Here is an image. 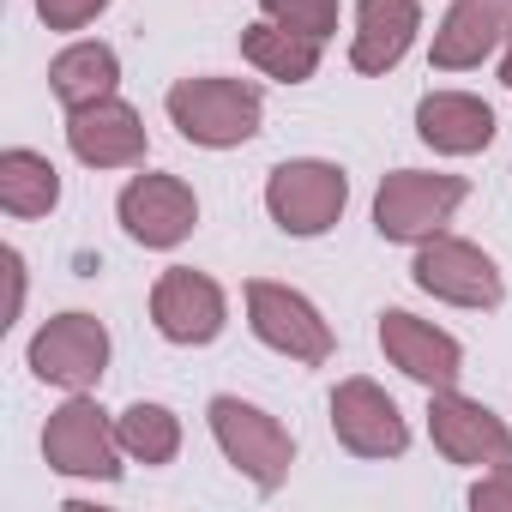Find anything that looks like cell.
I'll use <instances>...</instances> for the list:
<instances>
[{"label":"cell","mask_w":512,"mask_h":512,"mask_svg":"<svg viewBox=\"0 0 512 512\" xmlns=\"http://www.w3.org/2000/svg\"><path fill=\"white\" fill-rule=\"evenodd\" d=\"M260 13L284 31H302L314 43H326L338 31V0H260Z\"/></svg>","instance_id":"obj_22"},{"label":"cell","mask_w":512,"mask_h":512,"mask_svg":"<svg viewBox=\"0 0 512 512\" xmlns=\"http://www.w3.org/2000/svg\"><path fill=\"white\" fill-rule=\"evenodd\" d=\"M67 145L85 169H133L145 163V121L121 97H97L85 109H67Z\"/></svg>","instance_id":"obj_14"},{"label":"cell","mask_w":512,"mask_h":512,"mask_svg":"<svg viewBox=\"0 0 512 512\" xmlns=\"http://www.w3.org/2000/svg\"><path fill=\"white\" fill-rule=\"evenodd\" d=\"M151 320H157V332L169 338V344H211L217 332H223V320H229V302H223V290L205 278V272H193V266H169L157 284H151Z\"/></svg>","instance_id":"obj_12"},{"label":"cell","mask_w":512,"mask_h":512,"mask_svg":"<svg viewBox=\"0 0 512 512\" xmlns=\"http://www.w3.org/2000/svg\"><path fill=\"white\" fill-rule=\"evenodd\" d=\"M470 199L464 175H428V169H392L374 193V229L386 241L422 247L428 235H440L452 223V211Z\"/></svg>","instance_id":"obj_4"},{"label":"cell","mask_w":512,"mask_h":512,"mask_svg":"<svg viewBox=\"0 0 512 512\" xmlns=\"http://www.w3.org/2000/svg\"><path fill=\"white\" fill-rule=\"evenodd\" d=\"M247 326L266 350L302 362V368H320L332 356V326L320 320V308L290 290V284H272V278H253L247 284Z\"/></svg>","instance_id":"obj_7"},{"label":"cell","mask_w":512,"mask_h":512,"mask_svg":"<svg viewBox=\"0 0 512 512\" xmlns=\"http://www.w3.org/2000/svg\"><path fill=\"white\" fill-rule=\"evenodd\" d=\"M103 7H109V0H37V19L49 31H85Z\"/></svg>","instance_id":"obj_23"},{"label":"cell","mask_w":512,"mask_h":512,"mask_svg":"<svg viewBox=\"0 0 512 512\" xmlns=\"http://www.w3.org/2000/svg\"><path fill=\"white\" fill-rule=\"evenodd\" d=\"M169 121L181 127L187 145H205V151H235L247 145L253 133H260V115H266V97L260 85H247V79H181L169 85Z\"/></svg>","instance_id":"obj_1"},{"label":"cell","mask_w":512,"mask_h":512,"mask_svg":"<svg viewBox=\"0 0 512 512\" xmlns=\"http://www.w3.org/2000/svg\"><path fill=\"white\" fill-rule=\"evenodd\" d=\"M350 205V175L326 157H290L266 175V211L284 235H326Z\"/></svg>","instance_id":"obj_3"},{"label":"cell","mask_w":512,"mask_h":512,"mask_svg":"<svg viewBox=\"0 0 512 512\" xmlns=\"http://www.w3.org/2000/svg\"><path fill=\"white\" fill-rule=\"evenodd\" d=\"M380 350H386V362H392L398 374H410V380L428 386V392H446V386H458V374H464V344H458L452 332H440V326L404 314V308H386V314H380Z\"/></svg>","instance_id":"obj_13"},{"label":"cell","mask_w":512,"mask_h":512,"mask_svg":"<svg viewBox=\"0 0 512 512\" xmlns=\"http://www.w3.org/2000/svg\"><path fill=\"white\" fill-rule=\"evenodd\" d=\"M470 506H476V512H512V464L482 470V482L470 488Z\"/></svg>","instance_id":"obj_24"},{"label":"cell","mask_w":512,"mask_h":512,"mask_svg":"<svg viewBox=\"0 0 512 512\" xmlns=\"http://www.w3.org/2000/svg\"><path fill=\"white\" fill-rule=\"evenodd\" d=\"M332 434L356 458H404V446H410V428H404L398 404L386 398V386H374L362 374L332 392Z\"/></svg>","instance_id":"obj_11"},{"label":"cell","mask_w":512,"mask_h":512,"mask_svg":"<svg viewBox=\"0 0 512 512\" xmlns=\"http://www.w3.org/2000/svg\"><path fill=\"white\" fill-rule=\"evenodd\" d=\"M241 55L260 67L266 79H278V85H308L320 73V43L302 37V31H284L272 19H260V25L241 31Z\"/></svg>","instance_id":"obj_20"},{"label":"cell","mask_w":512,"mask_h":512,"mask_svg":"<svg viewBox=\"0 0 512 512\" xmlns=\"http://www.w3.org/2000/svg\"><path fill=\"white\" fill-rule=\"evenodd\" d=\"M416 133L422 145L446 151V157H470L494 145V109L470 91H428L416 103Z\"/></svg>","instance_id":"obj_17"},{"label":"cell","mask_w":512,"mask_h":512,"mask_svg":"<svg viewBox=\"0 0 512 512\" xmlns=\"http://www.w3.org/2000/svg\"><path fill=\"white\" fill-rule=\"evenodd\" d=\"M428 434H434V452L446 464H464V470H500V464H512V428L488 404L464 398L458 386L428 392Z\"/></svg>","instance_id":"obj_8"},{"label":"cell","mask_w":512,"mask_h":512,"mask_svg":"<svg viewBox=\"0 0 512 512\" xmlns=\"http://www.w3.org/2000/svg\"><path fill=\"white\" fill-rule=\"evenodd\" d=\"M61 205V169L43 151H0V211L7 217H49Z\"/></svg>","instance_id":"obj_19"},{"label":"cell","mask_w":512,"mask_h":512,"mask_svg":"<svg viewBox=\"0 0 512 512\" xmlns=\"http://www.w3.org/2000/svg\"><path fill=\"white\" fill-rule=\"evenodd\" d=\"M115 434L133 464H169L181 452V416L169 404H127L115 416Z\"/></svg>","instance_id":"obj_21"},{"label":"cell","mask_w":512,"mask_h":512,"mask_svg":"<svg viewBox=\"0 0 512 512\" xmlns=\"http://www.w3.org/2000/svg\"><path fill=\"white\" fill-rule=\"evenodd\" d=\"M500 85L512 91V31H506V61H500Z\"/></svg>","instance_id":"obj_26"},{"label":"cell","mask_w":512,"mask_h":512,"mask_svg":"<svg viewBox=\"0 0 512 512\" xmlns=\"http://www.w3.org/2000/svg\"><path fill=\"white\" fill-rule=\"evenodd\" d=\"M109 368V332L97 314H55L31 338V374L61 392H91Z\"/></svg>","instance_id":"obj_9"},{"label":"cell","mask_w":512,"mask_h":512,"mask_svg":"<svg viewBox=\"0 0 512 512\" xmlns=\"http://www.w3.org/2000/svg\"><path fill=\"white\" fill-rule=\"evenodd\" d=\"M121 85V55L109 43H73L49 61V91L67 103V109H85L97 97H115Z\"/></svg>","instance_id":"obj_18"},{"label":"cell","mask_w":512,"mask_h":512,"mask_svg":"<svg viewBox=\"0 0 512 512\" xmlns=\"http://www.w3.org/2000/svg\"><path fill=\"white\" fill-rule=\"evenodd\" d=\"M43 458H49V470H61V476L115 482L127 452H121V434H115L109 410H103L97 398L73 392V398L49 416V428H43Z\"/></svg>","instance_id":"obj_5"},{"label":"cell","mask_w":512,"mask_h":512,"mask_svg":"<svg viewBox=\"0 0 512 512\" xmlns=\"http://www.w3.org/2000/svg\"><path fill=\"white\" fill-rule=\"evenodd\" d=\"M211 440L223 446V458L260 488V494H278L284 482H290V464H296V440H290V428L278 422V416H266L260 404H247V398H235V392H223V398H211Z\"/></svg>","instance_id":"obj_2"},{"label":"cell","mask_w":512,"mask_h":512,"mask_svg":"<svg viewBox=\"0 0 512 512\" xmlns=\"http://www.w3.org/2000/svg\"><path fill=\"white\" fill-rule=\"evenodd\" d=\"M7 278H13V314L25 308V260H19V247H7Z\"/></svg>","instance_id":"obj_25"},{"label":"cell","mask_w":512,"mask_h":512,"mask_svg":"<svg viewBox=\"0 0 512 512\" xmlns=\"http://www.w3.org/2000/svg\"><path fill=\"white\" fill-rule=\"evenodd\" d=\"M422 31V0H362L356 7V43H350V67L356 73H392L410 43Z\"/></svg>","instance_id":"obj_16"},{"label":"cell","mask_w":512,"mask_h":512,"mask_svg":"<svg viewBox=\"0 0 512 512\" xmlns=\"http://www.w3.org/2000/svg\"><path fill=\"white\" fill-rule=\"evenodd\" d=\"M416 290H428L434 302H452V308H500L506 302V278L500 266L476 241H458V235H428L416 247V266H410Z\"/></svg>","instance_id":"obj_6"},{"label":"cell","mask_w":512,"mask_h":512,"mask_svg":"<svg viewBox=\"0 0 512 512\" xmlns=\"http://www.w3.org/2000/svg\"><path fill=\"white\" fill-rule=\"evenodd\" d=\"M115 211H121V229L139 247H181L193 235V223H199V199L175 175H133L121 187Z\"/></svg>","instance_id":"obj_10"},{"label":"cell","mask_w":512,"mask_h":512,"mask_svg":"<svg viewBox=\"0 0 512 512\" xmlns=\"http://www.w3.org/2000/svg\"><path fill=\"white\" fill-rule=\"evenodd\" d=\"M512 31V0H452L440 31H434V67L440 73H464L482 67Z\"/></svg>","instance_id":"obj_15"}]
</instances>
